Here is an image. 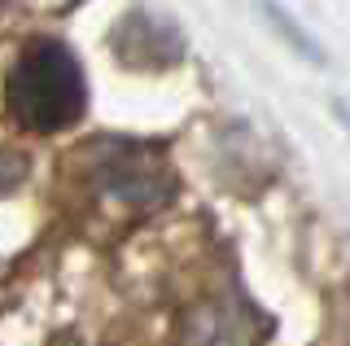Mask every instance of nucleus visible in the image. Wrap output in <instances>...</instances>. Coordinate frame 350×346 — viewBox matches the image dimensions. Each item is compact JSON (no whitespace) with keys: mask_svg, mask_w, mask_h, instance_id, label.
Instances as JSON below:
<instances>
[{"mask_svg":"<svg viewBox=\"0 0 350 346\" xmlns=\"http://www.w3.org/2000/svg\"><path fill=\"white\" fill-rule=\"evenodd\" d=\"M262 14H267V23L276 27L284 40H289V49H293V53H302V57H311V62H324V53L315 49V40L306 36V31H302L298 23H293L284 5H276V0H262Z\"/></svg>","mask_w":350,"mask_h":346,"instance_id":"39448f33","label":"nucleus"},{"mask_svg":"<svg viewBox=\"0 0 350 346\" xmlns=\"http://www.w3.org/2000/svg\"><path fill=\"white\" fill-rule=\"evenodd\" d=\"M114 53L123 66H136V70H167L184 57V40L180 31L149 18L145 9L127 14L123 23L114 27Z\"/></svg>","mask_w":350,"mask_h":346,"instance_id":"20e7f679","label":"nucleus"},{"mask_svg":"<svg viewBox=\"0 0 350 346\" xmlns=\"http://www.w3.org/2000/svg\"><path fill=\"white\" fill-rule=\"evenodd\" d=\"M92 176L105 198L123 202L127 211H162L175 198V180L153 154L136 145H92Z\"/></svg>","mask_w":350,"mask_h":346,"instance_id":"f03ea898","label":"nucleus"},{"mask_svg":"<svg viewBox=\"0 0 350 346\" xmlns=\"http://www.w3.org/2000/svg\"><path fill=\"white\" fill-rule=\"evenodd\" d=\"M9 114L18 118L27 132L53 136L75 127L88 110V79L83 66L62 40L40 36L27 40L9 70Z\"/></svg>","mask_w":350,"mask_h":346,"instance_id":"f257e3e1","label":"nucleus"},{"mask_svg":"<svg viewBox=\"0 0 350 346\" xmlns=\"http://www.w3.org/2000/svg\"><path fill=\"white\" fill-rule=\"evenodd\" d=\"M346 342H350V329H346Z\"/></svg>","mask_w":350,"mask_h":346,"instance_id":"423d86ee","label":"nucleus"},{"mask_svg":"<svg viewBox=\"0 0 350 346\" xmlns=\"http://www.w3.org/2000/svg\"><path fill=\"white\" fill-rule=\"evenodd\" d=\"M267 333L271 320L245 294H219L184 316L180 346H262Z\"/></svg>","mask_w":350,"mask_h":346,"instance_id":"7ed1b4c3","label":"nucleus"}]
</instances>
